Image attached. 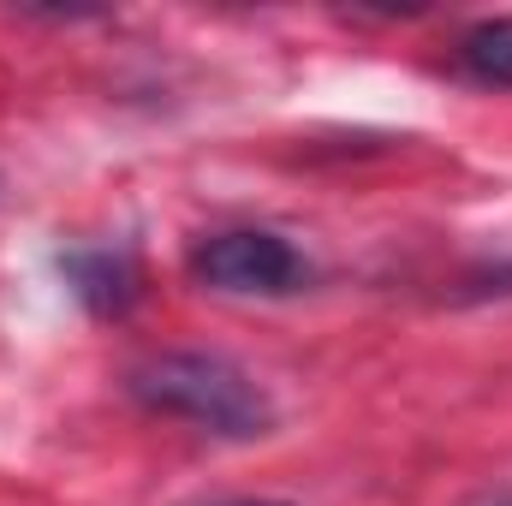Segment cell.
<instances>
[{"mask_svg": "<svg viewBox=\"0 0 512 506\" xmlns=\"http://www.w3.org/2000/svg\"><path fill=\"white\" fill-rule=\"evenodd\" d=\"M126 387L137 405H149L161 417H185L227 441H251L274 423L268 393L221 352H155V358L131 364Z\"/></svg>", "mask_w": 512, "mask_h": 506, "instance_id": "6da1fadb", "label": "cell"}, {"mask_svg": "<svg viewBox=\"0 0 512 506\" xmlns=\"http://www.w3.org/2000/svg\"><path fill=\"white\" fill-rule=\"evenodd\" d=\"M459 60H465V72H477L483 84H512V18H489V24L465 30Z\"/></svg>", "mask_w": 512, "mask_h": 506, "instance_id": "277c9868", "label": "cell"}, {"mask_svg": "<svg viewBox=\"0 0 512 506\" xmlns=\"http://www.w3.org/2000/svg\"><path fill=\"white\" fill-rule=\"evenodd\" d=\"M60 274L96 316H126L143 298V274H137V262L126 251H66Z\"/></svg>", "mask_w": 512, "mask_h": 506, "instance_id": "3957f363", "label": "cell"}, {"mask_svg": "<svg viewBox=\"0 0 512 506\" xmlns=\"http://www.w3.org/2000/svg\"><path fill=\"white\" fill-rule=\"evenodd\" d=\"M221 506H286V501H221Z\"/></svg>", "mask_w": 512, "mask_h": 506, "instance_id": "5b68a950", "label": "cell"}, {"mask_svg": "<svg viewBox=\"0 0 512 506\" xmlns=\"http://www.w3.org/2000/svg\"><path fill=\"white\" fill-rule=\"evenodd\" d=\"M191 268H197V280H209L221 292H256V298H280V292L304 286V256L280 233H262V227H233V233L203 239Z\"/></svg>", "mask_w": 512, "mask_h": 506, "instance_id": "7a4b0ae2", "label": "cell"}]
</instances>
